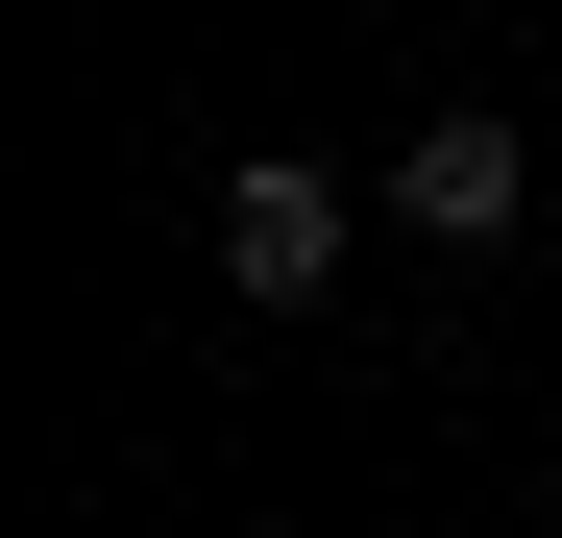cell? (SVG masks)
<instances>
[{"label": "cell", "instance_id": "obj_1", "mask_svg": "<svg viewBox=\"0 0 562 538\" xmlns=\"http://www.w3.org/2000/svg\"><path fill=\"white\" fill-rule=\"evenodd\" d=\"M221 294H269V318L342 294V171H318V147H245V171H221Z\"/></svg>", "mask_w": 562, "mask_h": 538}, {"label": "cell", "instance_id": "obj_2", "mask_svg": "<svg viewBox=\"0 0 562 538\" xmlns=\"http://www.w3.org/2000/svg\"><path fill=\"white\" fill-rule=\"evenodd\" d=\"M514 197H538V147H514L490 99H440V123L392 147V221H416V245H514Z\"/></svg>", "mask_w": 562, "mask_h": 538}]
</instances>
